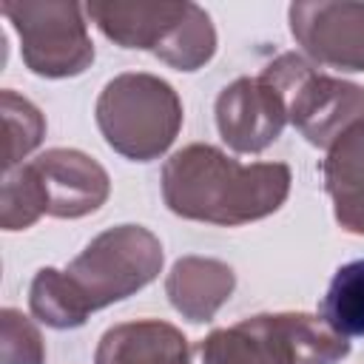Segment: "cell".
<instances>
[{"instance_id":"obj_1","label":"cell","mask_w":364,"mask_h":364,"mask_svg":"<svg viewBox=\"0 0 364 364\" xmlns=\"http://www.w3.org/2000/svg\"><path fill=\"white\" fill-rule=\"evenodd\" d=\"M293 173L284 162L242 165L216 145L193 142L162 165V199L171 213L236 228L276 213L290 196Z\"/></svg>"},{"instance_id":"obj_2","label":"cell","mask_w":364,"mask_h":364,"mask_svg":"<svg viewBox=\"0 0 364 364\" xmlns=\"http://www.w3.org/2000/svg\"><path fill=\"white\" fill-rule=\"evenodd\" d=\"M94 26L119 48L151 51L176 71H196L216 54V28L208 11L182 3H85Z\"/></svg>"},{"instance_id":"obj_3","label":"cell","mask_w":364,"mask_h":364,"mask_svg":"<svg viewBox=\"0 0 364 364\" xmlns=\"http://www.w3.org/2000/svg\"><path fill=\"white\" fill-rule=\"evenodd\" d=\"M97 128L111 151L131 162L159 159L182 128V100L173 85L148 71H125L97 97Z\"/></svg>"},{"instance_id":"obj_4","label":"cell","mask_w":364,"mask_h":364,"mask_svg":"<svg viewBox=\"0 0 364 364\" xmlns=\"http://www.w3.org/2000/svg\"><path fill=\"white\" fill-rule=\"evenodd\" d=\"M162 242L142 225H117L94 236L63 270L85 316L148 287L162 273Z\"/></svg>"},{"instance_id":"obj_5","label":"cell","mask_w":364,"mask_h":364,"mask_svg":"<svg viewBox=\"0 0 364 364\" xmlns=\"http://www.w3.org/2000/svg\"><path fill=\"white\" fill-rule=\"evenodd\" d=\"M262 77L282 91L287 119L316 148H330L364 119V88L318 71L304 54H279L262 68Z\"/></svg>"},{"instance_id":"obj_6","label":"cell","mask_w":364,"mask_h":364,"mask_svg":"<svg viewBox=\"0 0 364 364\" xmlns=\"http://www.w3.org/2000/svg\"><path fill=\"white\" fill-rule=\"evenodd\" d=\"M3 17L20 37V54L31 74L46 80L77 77L94 63L85 6L74 0H3Z\"/></svg>"},{"instance_id":"obj_7","label":"cell","mask_w":364,"mask_h":364,"mask_svg":"<svg viewBox=\"0 0 364 364\" xmlns=\"http://www.w3.org/2000/svg\"><path fill=\"white\" fill-rule=\"evenodd\" d=\"M287 20L307 60L341 71H364V3L299 0L290 3Z\"/></svg>"},{"instance_id":"obj_8","label":"cell","mask_w":364,"mask_h":364,"mask_svg":"<svg viewBox=\"0 0 364 364\" xmlns=\"http://www.w3.org/2000/svg\"><path fill=\"white\" fill-rule=\"evenodd\" d=\"M287 122L290 119L282 91L262 74L239 77L216 97L219 136L236 154H262L282 136Z\"/></svg>"},{"instance_id":"obj_9","label":"cell","mask_w":364,"mask_h":364,"mask_svg":"<svg viewBox=\"0 0 364 364\" xmlns=\"http://www.w3.org/2000/svg\"><path fill=\"white\" fill-rule=\"evenodd\" d=\"M43 188L46 213L57 219H80L100 210L111 193L108 171L77 148H51L31 159Z\"/></svg>"},{"instance_id":"obj_10","label":"cell","mask_w":364,"mask_h":364,"mask_svg":"<svg viewBox=\"0 0 364 364\" xmlns=\"http://www.w3.org/2000/svg\"><path fill=\"white\" fill-rule=\"evenodd\" d=\"M191 364H299L282 313H259L208 333L191 347Z\"/></svg>"},{"instance_id":"obj_11","label":"cell","mask_w":364,"mask_h":364,"mask_svg":"<svg viewBox=\"0 0 364 364\" xmlns=\"http://www.w3.org/2000/svg\"><path fill=\"white\" fill-rule=\"evenodd\" d=\"M94 364H191V344L171 321H122L102 333Z\"/></svg>"},{"instance_id":"obj_12","label":"cell","mask_w":364,"mask_h":364,"mask_svg":"<svg viewBox=\"0 0 364 364\" xmlns=\"http://www.w3.org/2000/svg\"><path fill=\"white\" fill-rule=\"evenodd\" d=\"M236 273L230 264L210 256H182L165 279V296L188 321H210L233 296Z\"/></svg>"},{"instance_id":"obj_13","label":"cell","mask_w":364,"mask_h":364,"mask_svg":"<svg viewBox=\"0 0 364 364\" xmlns=\"http://www.w3.org/2000/svg\"><path fill=\"white\" fill-rule=\"evenodd\" d=\"M324 191L333 199L336 222L355 236H364V119L347 128L321 162Z\"/></svg>"},{"instance_id":"obj_14","label":"cell","mask_w":364,"mask_h":364,"mask_svg":"<svg viewBox=\"0 0 364 364\" xmlns=\"http://www.w3.org/2000/svg\"><path fill=\"white\" fill-rule=\"evenodd\" d=\"M321 318L341 336H364V259L341 264L321 299Z\"/></svg>"},{"instance_id":"obj_15","label":"cell","mask_w":364,"mask_h":364,"mask_svg":"<svg viewBox=\"0 0 364 364\" xmlns=\"http://www.w3.org/2000/svg\"><path fill=\"white\" fill-rule=\"evenodd\" d=\"M28 307L37 321L54 330H74L88 321L85 310L74 299L63 270L57 267H40L28 287Z\"/></svg>"},{"instance_id":"obj_16","label":"cell","mask_w":364,"mask_h":364,"mask_svg":"<svg viewBox=\"0 0 364 364\" xmlns=\"http://www.w3.org/2000/svg\"><path fill=\"white\" fill-rule=\"evenodd\" d=\"M287 336L296 347L299 364H338L350 355L347 336L336 333L321 316L313 313H282Z\"/></svg>"},{"instance_id":"obj_17","label":"cell","mask_w":364,"mask_h":364,"mask_svg":"<svg viewBox=\"0 0 364 364\" xmlns=\"http://www.w3.org/2000/svg\"><path fill=\"white\" fill-rule=\"evenodd\" d=\"M46 213L43 188L31 162L9 168L0 188V225L3 230H26Z\"/></svg>"},{"instance_id":"obj_18","label":"cell","mask_w":364,"mask_h":364,"mask_svg":"<svg viewBox=\"0 0 364 364\" xmlns=\"http://www.w3.org/2000/svg\"><path fill=\"white\" fill-rule=\"evenodd\" d=\"M0 105H3L6 136H9V148H6V171H9V168L23 165V159L43 142L46 119L34 102H28L11 88H3Z\"/></svg>"},{"instance_id":"obj_19","label":"cell","mask_w":364,"mask_h":364,"mask_svg":"<svg viewBox=\"0 0 364 364\" xmlns=\"http://www.w3.org/2000/svg\"><path fill=\"white\" fill-rule=\"evenodd\" d=\"M0 361L3 364H43L46 344L37 324L17 307L0 310Z\"/></svg>"}]
</instances>
